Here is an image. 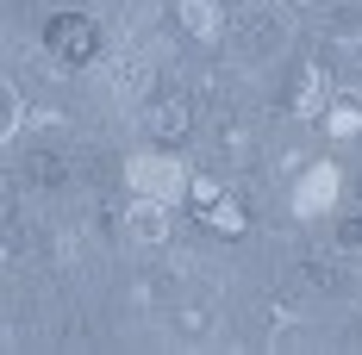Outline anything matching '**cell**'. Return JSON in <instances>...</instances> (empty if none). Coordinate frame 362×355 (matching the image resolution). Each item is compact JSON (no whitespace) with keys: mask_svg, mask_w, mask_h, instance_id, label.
Wrapping results in <instances>:
<instances>
[{"mask_svg":"<svg viewBox=\"0 0 362 355\" xmlns=\"http://www.w3.org/2000/svg\"><path fill=\"white\" fill-rule=\"evenodd\" d=\"M44 50H50V63H63V69H94V63H100V25L81 19V13H57V19L44 25Z\"/></svg>","mask_w":362,"mask_h":355,"instance_id":"obj_1","label":"cell"},{"mask_svg":"<svg viewBox=\"0 0 362 355\" xmlns=\"http://www.w3.org/2000/svg\"><path fill=\"white\" fill-rule=\"evenodd\" d=\"M125 181H132V193H144V200H181L187 193V169H181L169 150H138L132 162H125Z\"/></svg>","mask_w":362,"mask_h":355,"instance_id":"obj_2","label":"cell"},{"mask_svg":"<svg viewBox=\"0 0 362 355\" xmlns=\"http://www.w3.org/2000/svg\"><path fill=\"white\" fill-rule=\"evenodd\" d=\"M238 50L250 56V63H275L281 50H288V25H281V13H244V25H238Z\"/></svg>","mask_w":362,"mask_h":355,"instance_id":"obj_3","label":"cell"},{"mask_svg":"<svg viewBox=\"0 0 362 355\" xmlns=\"http://www.w3.org/2000/svg\"><path fill=\"white\" fill-rule=\"evenodd\" d=\"M331 206H337V169H331V162H313L306 175L293 181V212L300 218H325Z\"/></svg>","mask_w":362,"mask_h":355,"instance_id":"obj_4","label":"cell"},{"mask_svg":"<svg viewBox=\"0 0 362 355\" xmlns=\"http://www.w3.org/2000/svg\"><path fill=\"white\" fill-rule=\"evenodd\" d=\"M125 237H132L138 249H163V243H169V206L138 193V200H132V212H125Z\"/></svg>","mask_w":362,"mask_h":355,"instance_id":"obj_5","label":"cell"},{"mask_svg":"<svg viewBox=\"0 0 362 355\" xmlns=\"http://www.w3.org/2000/svg\"><path fill=\"white\" fill-rule=\"evenodd\" d=\"M200 218H206V231H218V237H244V231H250L244 200H238V193H225V187H218L213 200H200Z\"/></svg>","mask_w":362,"mask_h":355,"instance_id":"obj_6","label":"cell"},{"mask_svg":"<svg viewBox=\"0 0 362 355\" xmlns=\"http://www.w3.org/2000/svg\"><path fill=\"white\" fill-rule=\"evenodd\" d=\"M175 13H181V32L200 44L225 37V0H175Z\"/></svg>","mask_w":362,"mask_h":355,"instance_id":"obj_7","label":"cell"},{"mask_svg":"<svg viewBox=\"0 0 362 355\" xmlns=\"http://www.w3.org/2000/svg\"><path fill=\"white\" fill-rule=\"evenodd\" d=\"M150 138L163 143V150L187 138V100H156L150 107Z\"/></svg>","mask_w":362,"mask_h":355,"instance_id":"obj_8","label":"cell"},{"mask_svg":"<svg viewBox=\"0 0 362 355\" xmlns=\"http://www.w3.org/2000/svg\"><path fill=\"white\" fill-rule=\"evenodd\" d=\"M325 32L337 37V44H362V6H356V0H337L331 19H325Z\"/></svg>","mask_w":362,"mask_h":355,"instance_id":"obj_9","label":"cell"},{"mask_svg":"<svg viewBox=\"0 0 362 355\" xmlns=\"http://www.w3.org/2000/svg\"><path fill=\"white\" fill-rule=\"evenodd\" d=\"M325 125H331V138H356L362 131V94H344L337 107H325Z\"/></svg>","mask_w":362,"mask_h":355,"instance_id":"obj_10","label":"cell"},{"mask_svg":"<svg viewBox=\"0 0 362 355\" xmlns=\"http://www.w3.org/2000/svg\"><path fill=\"white\" fill-rule=\"evenodd\" d=\"M293 112H300V119H319V112H325V75H319V69L300 75V88H293Z\"/></svg>","mask_w":362,"mask_h":355,"instance_id":"obj_11","label":"cell"},{"mask_svg":"<svg viewBox=\"0 0 362 355\" xmlns=\"http://www.w3.org/2000/svg\"><path fill=\"white\" fill-rule=\"evenodd\" d=\"M175 330L181 337H206V330H213V306H206V299H187L175 312Z\"/></svg>","mask_w":362,"mask_h":355,"instance_id":"obj_12","label":"cell"},{"mask_svg":"<svg viewBox=\"0 0 362 355\" xmlns=\"http://www.w3.org/2000/svg\"><path fill=\"white\" fill-rule=\"evenodd\" d=\"M293 343H306V324L281 312V318H275V330H269V349H293Z\"/></svg>","mask_w":362,"mask_h":355,"instance_id":"obj_13","label":"cell"},{"mask_svg":"<svg viewBox=\"0 0 362 355\" xmlns=\"http://www.w3.org/2000/svg\"><path fill=\"white\" fill-rule=\"evenodd\" d=\"M32 181L57 187V181H63V156H50V150H32Z\"/></svg>","mask_w":362,"mask_h":355,"instance_id":"obj_14","label":"cell"},{"mask_svg":"<svg viewBox=\"0 0 362 355\" xmlns=\"http://www.w3.org/2000/svg\"><path fill=\"white\" fill-rule=\"evenodd\" d=\"M337 255H362V218H344L337 224Z\"/></svg>","mask_w":362,"mask_h":355,"instance_id":"obj_15","label":"cell"},{"mask_svg":"<svg viewBox=\"0 0 362 355\" xmlns=\"http://www.w3.org/2000/svg\"><path fill=\"white\" fill-rule=\"evenodd\" d=\"M0 100H6V125H0V131H6V143H13V131H19V119H25V107H19V88L6 81V88H0Z\"/></svg>","mask_w":362,"mask_h":355,"instance_id":"obj_16","label":"cell"},{"mask_svg":"<svg viewBox=\"0 0 362 355\" xmlns=\"http://www.w3.org/2000/svg\"><path fill=\"white\" fill-rule=\"evenodd\" d=\"M225 156H231V162H238V156H250V125H225Z\"/></svg>","mask_w":362,"mask_h":355,"instance_id":"obj_17","label":"cell"},{"mask_svg":"<svg viewBox=\"0 0 362 355\" xmlns=\"http://www.w3.org/2000/svg\"><path fill=\"white\" fill-rule=\"evenodd\" d=\"M306 6H313V0H306Z\"/></svg>","mask_w":362,"mask_h":355,"instance_id":"obj_18","label":"cell"}]
</instances>
